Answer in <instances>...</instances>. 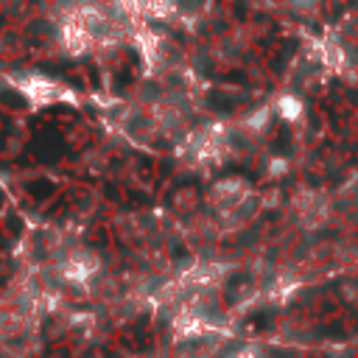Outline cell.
Masks as SVG:
<instances>
[{"label": "cell", "mask_w": 358, "mask_h": 358, "mask_svg": "<svg viewBox=\"0 0 358 358\" xmlns=\"http://www.w3.org/2000/svg\"><path fill=\"white\" fill-rule=\"evenodd\" d=\"M280 109H282V115H285V117H296L302 106H299V101H296V98H291V95H285V98L280 101Z\"/></svg>", "instance_id": "cell-3"}, {"label": "cell", "mask_w": 358, "mask_h": 358, "mask_svg": "<svg viewBox=\"0 0 358 358\" xmlns=\"http://www.w3.org/2000/svg\"><path fill=\"white\" fill-rule=\"evenodd\" d=\"M95 274H98V257L90 255V252L76 249V252H70V255H64L59 260V277L67 280V282H76L78 285V282L92 280Z\"/></svg>", "instance_id": "cell-1"}, {"label": "cell", "mask_w": 358, "mask_h": 358, "mask_svg": "<svg viewBox=\"0 0 358 358\" xmlns=\"http://www.w3.org/2000/svg\"><path fill=\"white\" fill-rule=\"evenodd\" d=\"M235 358H252V352H241V355H235Z\"/></svg>", "instance_id": "cell-4"}, {"label": "cell", "mask_w": 358, "mask_h": 358, "mask_svg": "<svg viewBox=\"0 0 358 358\" xmlns=\"http://www.w3.org/2000/svg\"><path fill=\"white\" fill-rule=\"evenodd\" d=\"M294 207H296V213L302 215V221L305 224H322L324 221V215H327V201L319 196V193H299L296 196V201H294Z\"/></svg>", "instance_id": "cell-2"}]
</instances>
